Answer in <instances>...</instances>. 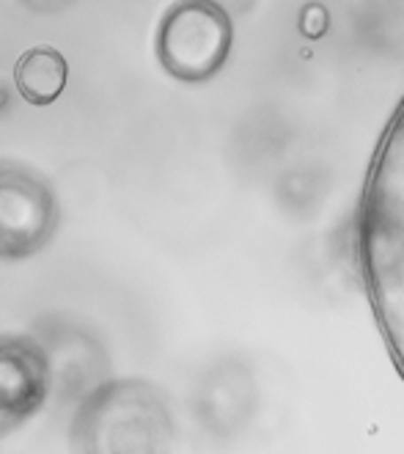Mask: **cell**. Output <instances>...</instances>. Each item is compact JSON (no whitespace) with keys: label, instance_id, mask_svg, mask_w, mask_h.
Returning <instances> with one entry per match:
<instances>
[{"label":"cell","instance_id":"cell-1","mask_svg":"<svg viewBox=\"0 0 404 454\" xmlns=\"http://www.w3.org/2000/svg\"><path fill=\"white\" fill-rule=\"evenodd\" d=\"M355 243L369 309L404 380V97L371 154Z\"/></svg>","mask_w":404,"mask_h":454},{"label":"cell","instance_id":"cell-2","mask_svg":"<svg viewBox=\"0 0 404 454\" xmlns=\"http://www.w3.org/2000/svg\"><path fill=\"white\" fill-rule=\"evenodd\" d=\"M234 28L229 14L204 0L176 4L159 20L154 50L159 67L182 83H204L229 61Z\"/></svg>","mask_w":404,"mask_h":454},{"label":"cell","instance_id":"cell-3","mask_svg":"<svg viewBox=\"0 0 404 454\" xmlns=\"http://www.w3.org/2000/svg\"><path fill=\"white\" fill-rule=\"evenodd\" d=\"M56 218L50 193L28 176L4 179V251L9 256H22L36 251Z\"/></svg>","mask_w":404,"mask_h":454},{"label":"cell","instance_id":"cell-4","mask_svg":"<svg viewBox=\"0 0 404 454\" xmlns=\"http://www.w3.org/2000/svg\"><path fill=\"white\" fill-rule=\"evenodd\" d=\"M44 358L36 347L6 344L4 347V411L6 416H25L39 408L44 396Z\"/></svg>","mask_w":404,"mask_h":454},{"label":"cell","instance_id":"cell-5","mask_svg":"<svg viewBox=\"0 0 404 454\" xmlns=\"http://www.w3.org/2000/svg\"><path fill=\"white\" fill-rule=\"evenodd\" d=\"M69 64L56 47H31L17 59L14 86L31 105H52L66 89Z\"/></svg>","mask_w":404,"mask_h":454}]
</instances>
